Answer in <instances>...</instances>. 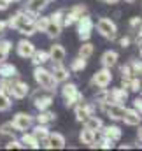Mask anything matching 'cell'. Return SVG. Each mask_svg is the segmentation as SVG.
<instances>
[{
  "instance_id": "cell-1",
  "label": "cell",
  "mask_w": 142,
  "mask_h": 151,
  "mask_svg": "<svg viewBox=\"0 0 142 151\" xmlns=\"http://www.w3.org/2000/svg\"><path fill=\"white\" fill-rule=\"evenodd\" d=\"M35 14H32L30 11H19L14 16H11V19L7 21V27L18 30L23 35H34L35 34Z\"/></svg>"
},
{
  "instance_id": "cell-2",
  "label": "cell",
  "mask_w": 142,
  "mask_h": 151,
  "mask_svg": "<svg viewBox=\"0 0 142 151\" xmlns=\"http://www.w3.org/2000/svg\"><path fill=\"white\" fill-rule=\"evenodd\" d=\"M34 77H35L37 84H39L40 88H44L46 91H51V93H53V91L56 90V81H55V77L51 74V70H47V69L37 65L35 70H34Z\"/></svg>"
},
{
  "instance_id": "cell-3",
  "label": "cell",
  "mask_w": 142,
  "mask_h": 151,
  "mask_svg": "<svg viewBox=\"0 0 142 151\" xmlns=\"http://www.w3.org/2000/svg\"><path fill=\"white\" fill-rule=\"evenodd\" d=\"M62 95H63V100H65V107H74V106L84 102L82 93H79L77 84H74V83H69L62 88Z\"/></svg>"
},
{
  "instance_id": "cell-4",
  "label": "cell",
  "mask_w": 142,
  "mask_h": 151,
  "mask_svg": "<svg viewBox=\"0 0 142 151\" xmlns=\"http://www.w3.org/2000/svg\"><path fill=\"white\" fill-rule=\"evenodd\" d=\"M97 30H98V34H100L102 37L109 39V40H114V39L118 37V27H116V23H114L112 19H109V18H100V19L97 21Z\"/></svg>"
},
{
  "instance_id": "cell-5",
  "label": "cell",
  "mask_w": 142,
  "mask_h": 151,
  "mask_svg": "<svg viewBox=\"0 0 142 151\" xmlns=\"http://www.w3.org/2000/svg\"><path fill=\"white\" fill-rule=\"evenodd\" d=\"M77 35L81 40H88V39L91 37V32H93V19L88 16V14H82L77 21Z\"/></svg>"
},
{
  "instance_id": "cell-6",
  "label": "cell",
  "mask_w": 142,
  "mask_h": 151,
  "mask_svg": "<svg viewBox=\"0 0 142 151\" xmlns=\"http://www.w3.org/2000/svg\"><path fill=\"white\" fill-rule=\"evenodd\" d=\"M110 81H112V72H110V69L104 67L102 70L95 72L93 79H91V84L97 86L98 90H102V88H107V86L110 84Z\"/></svg>"
},
{
  "instance_id": "cell-7",
  "label": "cell",
  "mask_w": 142,
  "mask_h": 151,
  "mask_svg": "<svg viewBox=\"0 0 142 151\" xmlns=\"http://www.w3.org/2000/svg\"><path fill=\"white\" fill-rule=\"evenodd\" d=\"M100 109L114 121H119L125 114V107L121 104H114V102H105V104H100Z\"/></svg>"
},
{
  "instance_id": "cell-8",
  "label": "cell",
  "mask_w": 142,
  "mask_h": 151,
  "mask_svg": "<svg viewBox=\"0 0 142 151\" xmlns=\"http://www.w3.org/2000/svg\"><path fill=\"white\" fill-rule=\"evenodd\" d=\"M86 5L84 4H79V5H74L69 12H65V16H63V27H70V25H74L82 14H86Z\"/></svg>"
},
{
  "instance_id": "cell-9",
  "label": "cell",
  "mask_w": 142,
  "mask_h": 151,
  "mask_svg": "<svg viewBox=\"0 0 142 151\" xmlns=\"http://www.w3.org/2000/svg\"><path fill=\"white\" fill-rule=\"evenodd\" d=\"M51 104H53V95H51V91H49V93H44V88H40V91H37L35 95H34V106H35L39 111L47 109Z\"/></svg>"
},
{
  "instance_id": "cell-10",
  "label": "cell",
  "mask_w": 142,
  "mask_h": 151,
  "mask_svg": "<svg viewBox=\"0 0 142 151\" xmlns=\"http://www.w3.org/2000/svg\"><path fill=\"white\" fill-rule=\"evenodd\" d=\"M30 91V86L25 83V81H19V79H14L11 81V95L14 99H25Z\"/></svg>"
},
{
  "instance_id": "cell-11",
  "label": "cell",
  "mask_w": 142,
  "mask_h": 151,
  "mask_svg": "<svg viewBox=\"0 0 142 151\" xmlns=\"http://www.w3.org/2000/svg\"><path fill=\"white\" fill-rule=\"evenodd\" d=\"M32 121H34V118L28 113H18L12 118L14 128H16V130H21V132H23V130H28V128L32 127Z\"/></svg>"
},
{
  "instance_id": "cell-12",
  "label": "cell",
  "mask_w": 142,
  "mask_h": 151,
  "mask_svg": "<svg viewBox=\"0 0 142 151\" xmlns=\"http://www.w3.org/2000/svg\"><path fill=\"white\" fill-rule=\"evenodd\" d=\"M51 74L55 77L56 83H65L69 79V69L62 65V62H53V69H51Z\"/></svg>"
},
{
  "instance_id": "cell-13",
  "label": "cell",
  "mask_w": 142,
  "mask_h": 151,
  "mask_svg": "<svg viewBox=\"0 0 142 151\" xmlns=\"http://www.w3.org/2000/svg\"><path fill=\"white\" fill-rule=\"evenodd\" d=\"M44 148H47V150H63L65 148V137L62 134H56V132L49 134L47 142H46Z\"/></svg>"
},
{
  "instance_id": "cell-14",
  "label": "cell",
  "mask_w": 142,
  "mask_h": 151,
  "mask_svg": "<svg viewBox=\"0 0 142 151\" xmlns=\"http://www.w3.org/2000/svg\"><path fill=\"white\" fill-rule=\"evenodd\" d=\"M16 51H18V55H19L21 58H30V56L34 55V51H35V46H34L30 40L23 39V40H19V42H18Z\"/></svg>"
},
{
  "instance_id": "cell-15",
  "label": "cell",
  "mask_w": 142,
  "mask_h": 151,
  "mask_svg": "<svg viewBox=\"0 0 142 151\" xmlns=\"http://www.w3.org/2000/svg\"><path fill=\"white\" fill-rule=\"evenodd\" d=\"M128 99V91L125 88H112L109 91V102H114V104H125Z\"/></svg>"
},
{
  "instance_id": "cell-16",
  "label": "cell",
  "mask_w": 142,
  "mask_h": 151,
  "mask_svg": "<svg viewBox=\"0 0 142 151\" xmlns=\"http://www.w3.org/2000/svg\"><path fill=\"white\" fill-rule=\"evenodd\" d=\"M126 125H130V127H137V125H141L142 121V116L135 109H125V114H123V118H121Z\"/></svg>"
},
{
  "instance_id": "cell-17",
  "label": "cell",
  "mask_w": 142,
  "mask_h": 151,
  "mask_svg": "<svg viewBox=\"0 0 142 151\" xmlns=\"http://www.w3.org/2000/svg\"><path fill=\"white\" fill-rule=\"evenodd\" d=\"M47 53H49V60H53V62H63L65 55H67V51L62 44H53Z\"/></svg>"
},
{
  "instance_id": "cell-18",
  "label": "cell",
  "mask_w": 142,
  "mask_h": 151,
  "mask_svg": "<svg viewBox=\"0 0 142 151\" xmlns=\"http://www.w3.org/2000/svg\"><path fill=\"white\" fill-rule=\"evenodd\" d=\"M102 135L107 137L109 141L116 142V141H119V139H121L123 132H121V128H119V127H116V125H109V127H105V128L102 130Z\"/></svg>"
},
{
  "instance_id": "cell-19",
  "label": "cell",
  "mask_w": 142,
  "mask_h": 151,
  "mask_svg": "<svg viewBox=\"0 0 142 151\" xmlns=\"http://www.w3.org/2000/svg\"><path fill=\"white\" fill-rule=\"evenodd\" d=\"M118 60H119V55L116 53V51H105L104 55H102V58H100V62H102V65L107 67V69H110V67H114L116 63H118Z\"/></svg>"
},
{
  "instance_id": "cell-20",
  "label": "cell",
  "mask_w": 142,
  "mask_h": 151,
  "mask_svg": "<svg viewBox=\"0 0 142 151\" xmlns=\"http://www.w3.org/2000/svg\"><path fill=\"white\" fill-rule=\"evenodd\" d=\"M79 141H81V144H86V146L91 148L95 144V141H97V135H95L93 130L84 127V130H81V134H79Z\"/></svg>"
},
{
  "instance_id": "cell-21",
  "label": "cell",
  "mask_w": 142,
  "mask_h": 151,
  "mask_svg": "<svg viewBox=\"0 0 142 151\" xmlns=\"http://www.w3.org/2000/svg\"><path fill=\"white\" fill-rule=\"evenodd\" d=\"M34 137H35L37 141H39V144H42V146H46V142H47V137H49V130L44 127V125H37L35 128H34Z\"/></svg>"
},
{
  "instance_id": "cell-22",
  "label": "cell",
  "mask_w": 142,
  "mask_h": 151,
  "mask_svg": "<svg viewBox=\"0 0 142 151\" xmlns=\"http://www.w3.org/2000/svg\"><path fill=\"white\" fill-rule=\"evenodd\" d=\"M46 7H47V0H28V4H27V11H30L35 16L40 14Z\"/></svg>"
},
{
  "instance_id": "cell-23",
  "label": "cell",
  "mask_w": 142,
  "mask_h": 151,
  "mask_svg": "<svg viewBox=\"0 0 142 151\" xmlns=\"http://www.w3.org/2000/svg\"><path fill=\"white\" fill-rule=\"evenodd\" d=\"M18 76V69L12 63H0V77H16Z\"/></svg>"
},
{
  "instance_id": "cell-24",
  "label": "cell",
  "mask_w": 142,
  "mask_h": 151,
  "mask_svg": "<svg viewBox=\"0 0 142 151\" xmlns=\"http://www.w3.org/2000/svg\"><path fill=\"white\" fill-rule=\"evenodd\" d=\"M62 25L60 23H56V21H47V27H46V34L49 35V37H58L60 34H62Z\"/></svg>"
},
{
  "instance_id": "cell-25",
  "label": "cell",
  "mask_w": 142,
  "mask_h": 151,
  "mask_svg": "<svg viewBox=\"0 0 142 151\" xmlns=\"http://www.w3.org/2000/svg\"><path fill=\"white\" fill-rule=\"evenodd\" d=\"M30 58H34L32 62H34V65H44L47 60H49V53L47 51H34V55L30 56Z\"/></svg>"
},
{
  "instance_id": "cell-26",
  "label": "cell",
  "mask_w": 142,
  "mask_h": 151,
  "mask_svg": "<svg viewBox=\"0 0 142 151\" xmlns=\"http://www.w3.org/2000/svg\"><path fill=\"white\" fill-rule=\"evenodd\" d=\"M84 125H86V128H90V130H100L104 125H102V119L100 118H97L95 114L93 116H90V118H86V121H84Z\"/></svg>"
},
{
  "instance_id": "cell-27",
  "label": "cell",
  "mask_w": 142,
  "mask_h": 151,
  "mask_svg": "<svg viewBox=\"0 0 142 151\" xmlns=\"http://www.w3.org/2000/svg\"><path fill=\"white\" fill-rule=\"evenodd\" d=\"M21 144L23 146H27V148H40V144H39V141H37L35 137H34V134H23V137H21Z\"/></svg>"
},
{
  "instance_id": "cell-28",
  "label": "cell",
  "mask_w": 142,
  "mask_h": 151,
  "mask_svg": "<svg viewBox=\"0 0 142 151\" xmlns=\"http://www.w3.org/2000/svg\"><path fill=\"white\" fill-rule=\"evenodd\" d=\"M11 47H12L11 40H0V63H4L7 60V56L11 53Z\"/></svg>"
},
{
  "instance_id": "cell-29",
  "label": "cell",
  "mask_w": 142,
  "mask_h": 151,
  "mask_svg": "<svg viewBox=\"0 0 142 151\" xmlns=\"http://www.w3.org/2000/svg\"><path fill=\"white\" fill-rule=\"evenodd\" d=\"M56 119V114L51 113V111H40V114L37 116V121L40 123V125H47V123H51V121H55Z\"/></svg>"
},
{
  "instance_id": "cell-30",
  "label": "cell",
  "mask_w": 142,
  "mask_h": 151,
  "mask_svg": "<svg viewBox=\"0 0 142 151\" xmlns=\"http://www.w3.org/2000/svg\"><path fill=\"white\" fill-rule=\"evenodd\" d=\"M86 65H88L86 58H81V56H77L75 60H72L70 70H72V72H81V70H84V69H86Z\"/></svg>"
},
{
  "instance_id": "cell-31",
  "label": "cell",
  "mask_w": 142,
  "mask_h": 151,
  "mask_svg": "<svg viewBox=\"0 0 142 151\" xmlns=\"http://www.w3.org/2000/svg\"><path fill=\"white\" fill-rule=\"evenodd\" d=\"M93 53H95V46H93L91 42H84V44L79 47V56H81V58H90Z\"/></svg>"
},
{
  "instance_id": "cell-32",
  "label": "cell",
  "mask_w": 142,
  "mask_h": 151,
  "mask_svg": "<svg viewBox=\"0 0 142 151\" xmlns=\"http://www.w3.org/2000/svg\"><path fill=\"white\" fill-rule=\"evenodd\" d=\"M14 132H16V128H14L12 121H7V123L0 125V135H5V137H12V135H14Z\"/></svg>"
},
{
  "instance_id": "cell-33",
  "label": "cell",
  "mask_w": 142,
  "mask_h": 151,
  "mask_svg": "<svg viewBox=\"0 0 142 151\" xmlns=\"http://www.w3.org/2000/svg\"><path fill=\"white\" fill-rule=\"evenodd\" d=\"M11 106H12L11 97H9V95H5V93H0V111H9V109H11Z\"/></svg>"
},
{
  "instance_id": "cell-34",
  "label": "cell",
  "mask_w": 142,
  "mask_h": 151,
  "mask_svg": "<svg viewBox=\"0 0 142 151\" xmlns=\"http://www.w3.org/2000/svg\"><path fill=\"white\" fill-rule=\"evenodd\" d=\"M47 21H49V18H35V32H46V27H47Z\"/></svg>"
},
{
  "instance_id": "cell-35",
  "label": "cell",
  "mask_w": 142,
  "mask_h": 151,
  "mask_svg": "<svg viewBox=\"0 0 142 151\" xmlns=\"http://www.w3.org/2000/svg\"><path fill=\"white\" fill-rule=\"evenodd\" d=\"M0 93L11 95V79L9 77H2L0 79Z\"/></svg>"
},
{
  "instance_id": "cell-36",
  "label": "cell",
  "mask_w": 142,
  "mask_h": 151,
  "mask_svg": "<svg viewBox=\"0 0 142 151\" xmlns=\"http://www.w3.org/2000/svg\"><path fill=\"white\" fill-rule=\"evenodd\" d=\"M141 86H142V83L139 81V77H130V84H128V90L130 91H141Z\"/></svg>"
},
{
  "instance_id": "cell-37",
  "label": "cell",
  "mask_w": 142,
  "mask_h": 151,
  "mask_svg": "<svg viewBox=\"0 0 142 151\" xmlns=\"http://www.w3.org/2000/svg\"><path fill=\"white\" fill-rule=\"evenodd\" d=\"M63 16H65V11H56V12H53L49 16V19L51 21H56V23H60L63 27Z\"/></svg>"
},
{
  "instance_id": "cell-38",
  "label": "cell",
  "mask_w": 142,
  "mask_h": 151,
  "mask_svg": "<svg viewBox=\"0 0 142 151\" xmlns=\"http://www.w3.org/2000/svg\"><path fill=\"white\" fill-rule=\"evenodd\" d=\"M91 148H102V150H110L112 148V141H109L107 137H104L102 141H98L97 144H93Z\"/></svg>"
},
{
  "instance_id": "cell-39",
  "label": "cell",
  "mask_w": 142,
  "mask_h": 151,
  "mask_svg": "<svg viewBox=\"0 0 142 151\" xmlns=\"http://www.w3.org/2000/svg\"><path fill=\"white\" fill-rule=\"evenodd\" d=\"M130 67H132V72H133V74L142 76V62H137V60H133V62L130 63Z\"/></svg>"
},
{
  "instance_id": "cell-40",
  "label": "cell",
  "mask_w": 142,
  "mask_h": 151,
  "mask_svg": "<svg viewBox=\"0 0 142 151\" xmlns=\"http://www.w3.org/2000/svg\"><path fill=\"white\" fill-rule=\"evenodd\" d=\"M132 76H133V72H132V67H130V63L121 67V77H132Z\"/></svg>"
},
{
  "instance_id": "cell-41",
  "label": "cell",
  "mask_w": 142,
  "mask_h": 151,
  "mask_svg": "<svg viewBox=\"0 0 142 151\" xmlns=\"http://www.w3.org/2000/svg\"><path fill=\"white\" fill-rule=\"evenodd\" d=\"M5 148H7V150H12V148H14V150H19V148H25V146L21 144V141H14V139H12Z\"/></svg>"
},
{
  "instance_id": "cell-42",
  "label": "cell",
  "mask_w": 142,
  "mask_h": 151,
  "mask_svg": "<svg viewBox=\"0 0 142 151\" xmlns=\"http://www.w3.org/2000/svg\"><path fill=\"white\" fill-rule=\"evenodd\" d=\"M133 109H135V111L142 116V99H139V97H137V99L133 100Z\"/></svg>"
},
{
  "instance_id": "cell-43",
  "label": "cell",
  "mask_w": 142,
  "mask_h": 151,
  "mask_svg": "<svg viewBox=\"0 0 142 151\" xmlns=\"http://www.w3.org/2000/svg\"><path fill=\"white\" fill-rule=\"evenodd\" d=\"M141 23H142V19L139 18V16H133V18L130 19V27H132V28H139Z\"/></svg>"
},
{
  "instance_id": "cell-44",
  "label": "cell",
  "mask_w": 142,
  "mask_h": 151,
  "mask_svg": "<svg viewBox=\"0 0 142 151\" xmlns=\"http://www.w3.org/2000/svg\"><path fill=\"white\" fill-rule=\"evenodd\" d=\"M130 42H132V39L128 37V35H125V37L119 39V46H121L123 49H125V47H128V46H130Z\"/></svg>"
},
{
  "instance_id": "cell-45",
  "label": "cell",
  "mask_w": 142,
  "mask_h": 151,
  "mask_svg": "<svg viewBox=\"0 0 142 151\" xmlns=\"http://www.w3.org/2000/svg\"><path fill=\"white\" fill-rule=\"evenodd\" d=\"M9 4H11L9 0H0V11H5L9 7Z\"/></svg>"
},
{
  "instance_id": "cell-46",
  "label": "cell",
  "mask_w": 142,
  "mask_h": 151,
  "mask_svg": "<svg viewBox=\"0 0 142 151\" xmlns=\"http://www.w3.org/2000/svg\"><path fill=\"white\" fill-rule=\"evenodd\" d=\"M7 28V21H0V34H4Z\"/></svg>"
},
{
  "instance_id": "cell-47",
  "label": "cell",
  "mask_w": 142,
  "mask_h": 151,
  "mask_svg": "<svg viewBox=\"0 0 142 151\" xmlns=\"http://www.w3.org/2000/svg\"><path fill=\"white\" fill-rule=\"evenodd\" d=\"M137 137H139V141H142V127L139 128V132H137Z\"/></svg>"
},
{
  "instance_id": "cell-48",
  "label": "cell",
  "mask_w": 142,
  "mask_h": 151,
  "mask_svg": "<svg viewBox=\"0 0 142 151\" xmlns=\"http://www.w3.org/2000/svg\"><path fill=\"white\" fill-rule=\"evenodd\" d=\"M107 4H116V2H118V0H105Z\"/></svg>"
},
{
  "instance_id": "cell-49",
  "label": "cell",
  "mask_w": 142,
  "mask_h": 151,
  "mask_svg": "<svg viewBox=\"0 0 142 151\" xmlns=\"http://www.w3.org/2000/svg\"><path fill=\"white\" fill-rule=\"evenodd\" d=\"M125 2H126V4H133L135 0H125Z\"/></svg>"
},
{
  "instance_id": "cell-50",
  "label": "cell",
  "mask_w": 142,
  "mask_h": 151,
  "mask_svg": "<svg viewBox=\"0 0 142 151\" xmlns=\"http://www.w3.org/2000/svg\"><path fill=\"white\" fill-rule=\"evenodd\" d=\"M9 2H11V4H12V2H19V0H9Z\"/></svg>"
},
{
  "instance_id": "cell-51",
  "label": "cell",
  "mask_w": 142,
  "mask_h": 151,
  "mask_svg": "<svg viewBox=\"0 0 142 151\" xmlns=\"http://www.w3.org/2000/svg\"><path fill=\"white\" fill-rule=\"evenodd\" d=\"M139 34H141V35H142V23H141V32H139Z\"/></svg>"
},
{
  "instance_id": "cell-52",
  "label": "cell",
  "mask_w": 142,
  "mask_h": 151,
  "mask_svg": "<svg viewBox=\"0 0 142 151\" xmlns=\"http://www.w3.org/2000/svg\"><path fill=\"white\" fill-rule=\"evenodd\" d=\"M141 56H142V46H141Z\"/></svg>"
},
{
  "instance_id": "cell-53",
  "label": "cell",
  "mask_w": 142,
  "mask_h": 151,
  "mask_svg": "<svg viewBox=\"0 0 142 151\" xmlns=\"http://www.w3.org/2000/svg\"><path fill=\"white\" fill-rule=\"evenodd\" d=\"M47 2H53V0H47Z\"/></svg>"
},
{
  "instance_id": "cell-54",
  "label": "cell",
  "mask_w": 142,
  "mask_h": 151,
  "mask_svg": "<svg viewBox=\"0 0 142 151\" xmlns=\"http://www.w3.org/2000/svg\"><path fill=\"white\" fill-rule=\"evenodd\" d=\"M102 2H105V0H102Z\"/></svg>"
},
{
  "instance_id": "cell-55",
  "label": "cell",
  "mask_w": 142,
  "mask_h": 151,
  "mask_svg": "<svg viewBox=\"0 0 142 151\" xmlns=\"http://www.w3.org/2000/svg\"><path fill=\"white\" fill-rule=\"evenodd\" d=\"M141 90H142V86H141Z\"/></svg>"
}]
</instances>
